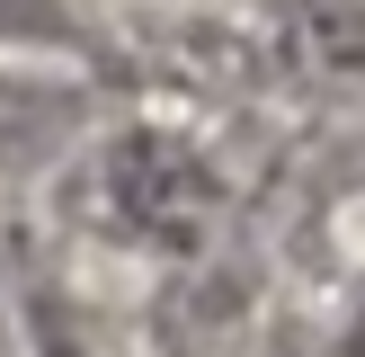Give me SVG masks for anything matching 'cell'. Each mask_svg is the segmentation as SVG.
I'll return each mask as SVG.
<instances>
[{"mask_svg":"<svg viewBox=\"0 0 365 357\" xmlns=\"http://www.w3.org/2000/svg\"><path fill=\"white\" fill-rule=\"evenodd\" d=\"M339 357H365V277H356V295H348V331H339Z\"/></svg>","mask_w":365,"mask_h":357,"instance_id":"obj_3","label":"cell"},{"mask_svg":"<svg viewBox=\"0 0 365 357\" xmlns=\"http://www.w3.org/2000/svg\"><path fill=\"white\" fill-rule=\"evenodd\" d=\"M27 357H116V331H107L71 286L36 277L27 286Z\"/></svg>","mask_w":365,"mask_h":357,"instance_id":"obj_2","label":"cell"},{"mask_svg":"<svg viewBox=\"0 0 365 357\" xmlns=\"http://www.w3.org/2000/svg\"><path fill=\"white\" fill-rule=\"evenodd\" d=\"M89 214L98 232H116L125 250H196L223 214V178L178 125H125L89 152Z\"/></svg>","mask_w":365,"mask_h":357,"instance_id":"obj_1","label":"cell"}]
</instances>
